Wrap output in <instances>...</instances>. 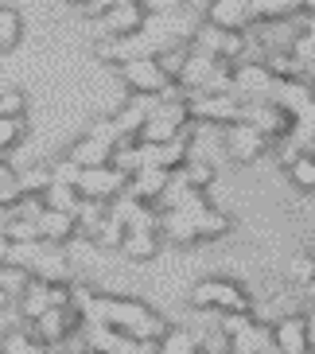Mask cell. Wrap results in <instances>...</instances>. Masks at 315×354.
Wrapping results in <instances>:
<instances>
[{"label": "cell", "instance_id": "obj_1", "mask_svg": "<svg viewBox=\"0 0 315 354\" xmlns=\"http://www.w3.org/2000/svg\"><path fill=\"white\" fill-rule=\"evenodd\" d=\"M90 323H102V327H109L117 335H128L140 346H160L171 331L168 319L160 312H152L144 300H137V296H109V292H97Z\"/></svg>", "mask_w": 315, "mask_h": 354}, {"label": "cell", "instance_id": "obj_2", "mask_svg": "<svg viewBox=\"0 0 315 354\" xmlns=\"http://www.w3.org/2000/svg\"><path fill=\"white\" fill-rule=\"evenodd\" d=\"M191 308L218 315H253V296L230 277H207L191 288Z\"/></svg>", "mask_w": 315, "mask_h": 354}, {"label": "cell", "instance_id": "obj_3", "mask_svg": "<svg viewBox=\"0 0 315 354\" xmlns=\"http://www.w3.org/2000/svg\"><path fill=\"white\" fill-rule=\"evenodd\" d=\"M187 109H191V121H195V125L202 121V125L230 129L245 117V102L238 94H191Z\"/></svg>", "mask_w": 315, "mask_h": 354}, {"label": "cell", "instance_id": "obj_4", "mask_svg": "<svg viewBox=\"0 0 315 354\" xmlns=\"http://www.w3.org/2000/svg\"><path fill=\"white\" fill-rule=\"evenodd\" d=\"M82 327H86V319L74 308H51L39 323H32V335L43 351H59V346L70 343L74 335H82Z\"/></svg>", "mask_w": 315, "mask_h": 354}, {"label": "cell", "instance_id": "obj_5", "mask_svg": "<svg viewBox=\"0 0 315 354\" xmlns=\"http://www.w3.org/2000/svg\"><path fill=\"white\" fill-rule=\"evenodd\" d=\"M269 148H273V140H269L257 125H249V121H238V125H230L222 133V152H226L233 164H257Z\"/></svg>", "mask_w": 315, "mask_h": 354}, {"label": "cell", "instance_id": "obj_6", "mask_svg": "<svg viewBox=\"0 0 315 354\" xmlns=\"http://www.w3.org/2000/svg\"><path fill=\"white\" fill-rule=\"evenodd\" d=\"M117 71H121V82H125L128 94H140V97H160L171 86V78L164 74L160 59H137V63H125V66H117Z\"/></svg>", "mask_w": 315, "mask_h": 354}, {"label": "cell", "instance_id": "obj_7", "mask_svg": "<svg viewBox=\"0 0 315 354\" xmlns=\"http://www.w3.org/2000/svg\"><path fill=\"white\" fill-rule=\"evenodd\" d=\"M148 24V8L137 4V0H113L109 12H105V20L97 24L109 39H128V35H140Z\"/></svg>", "mask_w": 315, "mask_h": 354}, {"label": "cell", "instance_id": "obj_8", "mask_svg": "<svg viewBox=\"0 0 315 354\" xmlns=\"http://www.w3.org/2000/svg\"><path fill=\"white\" fill-rule=\"evenodd\" d=\"M78 191L90 203H113V198H121L128 191V179L117 167H86L82 179H78Z\"/></svg>", "mask_w": 315, "mask_h": 354}, {"label": "cell", "instance_id": "obj_9", "mask_svg": "<svg viewBox=\"0 0 315 354\" xmlns=\"http://www.w3.org/2000/svg\"><path fill=\"white\" fill-rule=\"evenodd\" d=\"M210 28H218V32H230V35H245L253 28V8L249 0H210L207 4V20Z\"/></svg>", "mask_w": 315, "mask_h": 354}, {"label": "cell", "instance_id": "obj_10", "mask_svg": "<svg viewBox=\"0 0 315 354\" xmlns=\"http://www.w3.org/2000/svg\"><path fill=\"white\" fill-rule=\"evenodd\" d=\"M273 339L280 354H307L312 351V331L307 315H276L273 319Z\"/></svg>", "mask_w": 315, "mask_h": 354}, {"label": "cell", "instance_id": "obj_11", "mask_svg": "<svg viewBox=\"0 0 315 354\" xmlns=\"http://www.w3.org/2000/svg\"><path fill=\"white\" fill-rule=\"evenodd\" d=\"M39 238H43V245H51V250L70 245V241L78 238V218H74V214H63V210H43Z\"/></svg>", "mask_w": 315, "mask_h": 354}, {"label": "cell", "instance_id": "obj_12", "mask_svg": "<svg viewBox=\"0 0 315 354\" xmlns=\"http://www.w3.org/2000/svg\"><path fill=\"white\" fill-rule=\"evenodd\" d=\"M171 187V171H164V167H144L137 179H128V195H137L144 207H156L160 198L168 195Z\"/></svg>", "mask_w": 315, "mask_h": 354}, {"label": "cell", "instance_id": "obj_13", "mask_svg": "<svg viewBox=\"0 0 315 354\" xmlns=\"http://www.w3.org/2000/svg\"><path fill=\"white\" fill-rule=\"evenodd\" d=\"M160 245H164L160 230H128L125 245H121V257L133 261V265H148V261H156Z\"/></svg>", "mask_w": 315, "mask_h": 354}, {"label": "cell", "instance_id": "obj_14", "mask_svg": "<svg viewBox=\"0 0 315 354\" xmlns=\"http://www.w3.org/2000/svg\"><path fill=\"white\" fill-rule=\"evenodd\" d=\"M66 156L74 160V164L82 167H109V160H113V148L105 145V140H94V136L86 133V136H78L70 148H66Z\"/></svg>", "mask_w": 315, "mask_h": 354}, {"label": "cell", "instance_id": "obj_15", "mask_svg": "<svg viewBox=\"0 0 315 354\" xmlns=\"http://www.w3.org/2000/svg\"><path fill=\"white\" fill-rule=\"evenodd\" d=\"M20 315H23V323H28V327H32V323H39L43 315L51 312L55 308V300H51V284H43V281H32V288L23 292L20 300Z\"/></svg>", "mask_w": 315, "mask_h": 354}, {"label": "cell", "instance_id": "obj_16", "mask_svg": "<svg viewBox=\"0 0 315 354\" xmlns=\"http://www.w3.org/2000/svg\"><path fill=\"white\" fill-rule=\"evenodd\" d=\"M82 191L78 187H66V183H51L47 195H43V207L47 210H63V214H74L78 218V210H82Z\"/></svg>", "mask_w": 315, "mask_h": 354}, {"label": "cell", "instance_id": "obj_17", "mask_svg": "<svg viewBox=\"0 0 315 354\" xmlns=\"http://www.w3.org/2000/svg\"><path fill=\"white\" fill-rule=\"evenodd\" d=\"M16 183H20L23 195L43 198L55 179H51V167H47V164H32V167H16Z\"/></svg>", "mask_w": 315, "mask_h": 354}, {"label": "cell", "instance_id": "obj_18", "mask_svg": "<svg viewBox=\"0 0 315 354\" xmlns=\"http://www.w3.org/2000/svg\"><path fill=\"white\" fill-rule=\"evenodd\" d=\"M179 133H183V129L175 125V121H168V117H160V113H152V121H148L144 129H140V145H171V140H179Z\"/></svg>", "mask_w": 315, "mask_h": 354}, {"label": "cell", "instance_id": "obj_19", "mask_svg": "<svg viewBox=\"0 0 315 354\" xmlns=\"http://www.w3.org/2000/svg\"><path fill=\"white\" fill-rule=\"evenodd\" d=\"M39 351H43V346L35 343V335H32V327H28V323L0 335V354H39Z\"/></svg>", "mask_w": 315, "mask_h": 354}, {"label": "cell", "instance_id": "obj_20", "mask_svg": "<svg viewBox=\"0 0 315 354\" xmlns=\"http://www.w3.org/2000/svg\"><path fill=\"white\" fill-rule=\"evenodd\" d=\"M32 281L35 277L28 269H20V265H0V292H8V296H16V300L32 288Z\"/></svg>", "mask_w": 315, "mask_h": 354}, {"label": "cell", "instance_id": "obj_21", "mask_svg": "<svg viewBox=\"0 0 315 354\" xmlns=\"http://www.w3.org/2000/svg\"><path fill=\"white\" fill-rule=\"evenodd\" d=\"M160 354H202L199 351V335H191L187 327H171L168 339L160 343Z\"/></svg>", "mask_w": 315, "mask_h": 354}, {"label": "cell", "instance_id": "obj_22", "mask_svg": "<svg viewBox=\"0 0 315 354\" xmlns=\"http://www.w3.org/2000/svg\"><path fill=\"white\" fill-rule=\"evenodd\" d=\"M156 59H160V66H164V74H168L171 82H179V74H183V66H187V59H191V43H175L168 51H160Z\"/></svg>", "mask_w": 315, "mask_h": 354}, {"label": "cell", "instance_id": "obj_23", "mask_svg": "<svg viewBox=\"0 0 315 354\" xmlns=\"http://www.w3.org/2000/svg\"><path fill=\"white\" fill-rule=\"evenodd\" d=\"M288 284H296V288H312L315 284V257L312 253H300V257L288 261Z\"/></svg>", "mask_w": 315, "mask_h": 354}, {"label": "cell", "instance_id": "obj_24", "mask_svg": "<svg viewBox=\"0 0 315 354\" xmlns=\"http://www.w3.org/2000/svg\"><path fill=\"white\" fill-rule=\"evenodd\" d=\"M125 238H128V230L121 226V222H117V218H105V226L97 230L94 245H97V250H105V253H121V245H125Z\"/></svg>", "mask_w": 315, "mask_h": 354}, {"label": "cell", "instance_id": "obj_25", "mask_svg": "<svg viewBox=\"0 0 315 354\" xmlns=\"http://www.w3.org/2000/svg\"><path fill=\"white\" fill-rule=\"evenodd\" d=\"M288 179H292V187L315 195V156H312V152H304V156L288 167Z\"/></svg>", "mask_w": 315, "mask_h": 354}, {"label": "cell", "instance_id": "obj_26", "mask_svg": "<svg viewBox=\"0 0 315 354\" xmlns=\"http://www.w3.org/2000/svg\"><path fill=\"white\" fill-rule=\"evenodd\" d=\"M20 43V12L0 4V51H12Z\"/></svg>", "mask_w": 315, "mask_h": 354}, {"label": "cell", "instance_id": "obj_27", "mask_svg": "<svg viewBox=\"0 0 315 354\" xmlns=\"http://www.w3.org/2000/svg\"><path fill=\"white\" fill-rule=\"evenodd\" d=\"M28 136V117H0V152L16 148Z\"/></svg>", "mask_w": 315, "mask_h": 354}, {"label": "cell", "instance_id": "obj_28", "mask_svg": "<svg viewBox=\"0 0 315 354\" xmlns=\"http://www.w3.org/2000/svg\"><path fill=\"white\" fill-rule=\"evenodd\" d=\"M183 183H187L191 191H207L210 183H214V167H210L207 160H191V164L183 167Z\"/></svg>", "mask_w": 315, "mask_h": 354}, {"label": "cell", "instance_id": "obj_29", "mask_svg": "<svg viewBox=\"0 0 315 354\" xmlns=\"http://www.w3.org/2000/svg\"><path fill=\"white\" fill-rule=\"evenodd\" d=\"M4 238H8L12 245H32V241H43L39 238V226H35V222H20V218H8Z\"/></svg>", "mask_w": 315, "mask_h": 354}, {"label": "cell", "instance_id": "obj_30", "mask_svg": "<svg viewBox=\"0 0 315 354\" xmlns=\"http://www.w3.org/2000/svg\"><path fill=\"white\" fill-rule=\"evenodd\" d=\"M47 167H51V179H55V183H66V187H78V179H82V167L74 164L66 152H63L59 160H51Z\"/></svg>", "mask_w": 315, "mask_h": 354}, {"label": "cell", "instance_id": "obj_31", "mask_svg": "<svg viewBox=\"0 0 315 354\" xmlns=\"http://www.w3.org/2000/svg\"><path fill=\"white\" fill-rule=\"evenodd\" d=\"M28 113V97L16 86H0V117H23Z\"/></svg>", "mask_w": 315, "mask_h": 354}, {"label": "cell", "instance_id": "obj_32", "mask_svg": "<svg viewBox=\"0 0 315 354\" xmlns=\"http://www.w3.org/2000/svg\"><path fill=\"white\" fill-rule=\"evenodd\" d=\"M43 198H35V195H23L16 207H12V218H20V222H35L39 226V218H43Z\"/></svg>", "mask_w": 315, "mask_h": 354}, {"label": "cell", "instance_id": "obj_33", "mask_svg": "<svg viewBox=\"0 0 315 354\" xmlns=\"http://www.w3.org/2000/svg\"><path fill=\"white\" fill-rule=\"evenodd\" d=\"M109 4H113V0H82V4H74V12H78L82 20L102 24V20H105V12H109Z\"/></svg>", "mask_w": 315, "mask_h": 354}, {"label": "cell", "instance_id": "obj_34", "mask_svg": "<svg viewBox=\"0 0 315 354\" xmlns=\"http://www.w3.org/2000/svg\"><path fill=\"white\" fill-rule=\"evenodd\" d=\"M12 179H16V167H8L4 160H0V187H8Z\"/></svg>", "mask_w": 315, "mask_h": 354}, {"label": "cell", "instance_id": "obj_35", "mask_svg": "<svg viewBox=\"0 0 315 354\" xmlns=\"http://www.w3.org/2000/svg\"><path fill=\"white\" fill-rule=\"evenodd\" d=\"M8 257H12V241L0 234V265H8Z\"/></svg>", "mask_w": 315, "mask_h": 354}, {"label": "cell", "instance_id": "obj_36", "mask_svg": "<svg viewBox=\"0 0 315 354\" xmlns=\"http://www.w3.org/2000/svg\"><path fill=\"white\" fill-rule=\"evenodd\" d=\"M8 304H12V296H8V292H0V312H4Z\"/></svg>", "mask_w": 315, "mask_h": 354}, {"label": "cell", "instance_id": "obj_37", "mask_svg": "<svg viewBox=\"0 0 315 354\" xmlns=\"http://www.w3.org/2000/svg\"><path fill=\"white\" fill-rule=\"evenodd\" d=\"M304 300H307V304H312V308H315V284H312V288L304 292Z\"/></svg>", "mask_w": 315, "mask_h": 354}, {"label": "cell", "instance_id": "obj_38", "mask_svg": "<svg viewBox=\"0 0 315 354\" xmlns=\"http://www.w3.org/2000/svg\"><path fill=\"white\" fill-rule=\"evenodd\" d=\"M307 82H315V66H312V71H307Z\"/></svg>", "mask_w": 315, "mask_h": 354}, {"label": "cell", "instance_id": "obj_39", "mask_svg": "<svg viewBox=\"0 0 315 354\" xmlns=\"http://www.w3.org/2000/svg\"><path fill=\"white\" fill-rule=\"evenodd\" d=\"M90 354H97V351H90Z\"/></svg>", "mask_w": 315, "mask_h": 354}]
</instances>
